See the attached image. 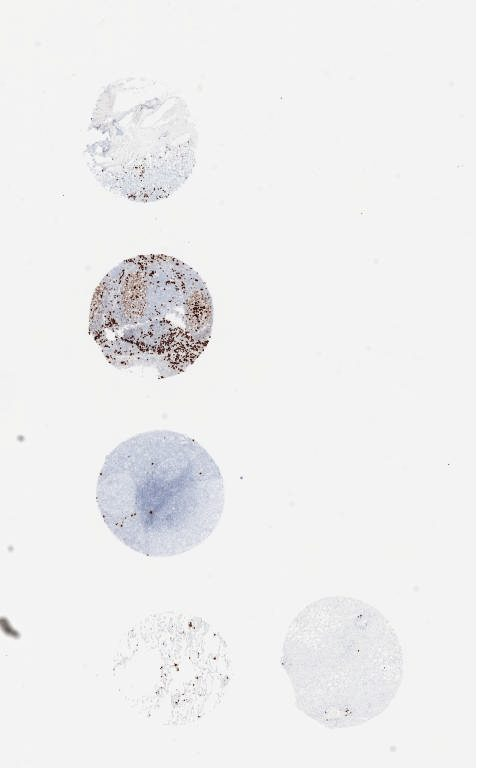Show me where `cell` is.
<instances>
[{
	"label": "cell",
	"mask_w": 477,
	"mask_h": 768,
	"mask_svg": "<svg viewBox=\"0 0 477 768\" xmlns=\"http://www.w3.org/2000/svg\"><path fill=\"white\" fill-rule=\"evenodd\" d=\"M96 501L103 521L125 546L170 557L212 534L225 490L218 465L199 442L153 430L121 442L106 456Z\"/></svg>",
	"instance_id": "cell-1"
},
{
	"label": "cell",
	"mask_w": 477,
	"mask_h": 768,
	"mask_svg": "<svg viewBox=\"0 0 477 768\" xmlns=\"http://www.w3.org/2000/svg\"><path fill=\"white\" fill-rule=\"evenodd\" d=\"M282 667L297 708L329 729L360 726L381 715L401 687L405 660L397 630L373 605L329 596L291 621Z\"/></svg>",
	"instance_id": "cell-2"
},
{
	"label": "cell",
	"mask_w": 477,
	"mask_h": 768,
	"mask_svg": "<svg viewBox=\"0 0 477 768\" xmlns=\"http://www.w3.org/2000/svg\"><path fill=\"white\" fill-rule=\"evenodd\" d=\"M128 118V163L115 189L134 201L168 197L194 162L196 136L182 101L163 91L140 95Z\"/></svg>",
	"instance_id": "cell-5"
},
{
	"label": "cell",
	"mask_w": 477,
	"mask_h": 768,
	"mask_svg": "<svg viewBox=\"0 0 477 768\" xmlns=\"http://www.w3.org/2000/svg\"><path fill=\"white\" fill-rule=\"evenodd\" d=\"M112 672L129 707L159 724L180 726L215 709L232 667L226 642L206 621L165 612L149 615L127 632Z\"/></svg>",
	"instance_id": "cell-4"
},
{
	"label": "cell",
	"mask_w": 477,
	"mask_h": 768,
	"mask_svg": "<svg viewBox=\"0 0 477 768\" xmlns=\"http://www.w3.org/2000/svg\"><path fill=\"white\" fill-rule=\"evenodd\" d=\"M211 294L188 264L138 255L109 271L94 291L89 334L118 369L153 368L159 378L184 372L212 332Z\"/></svg>",
	"instance_id": "cell-3"
}]
</instances>
